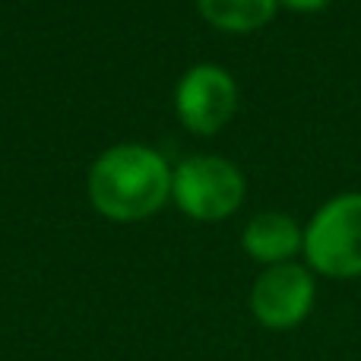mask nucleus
Wrapping results in <instances>:
<instances>
[{"mask_svg":"<svg viewBox=\"0 0 361 361\" xmlns=\"http://www.w3.org/2000/svg\"><path fill=\"white\" fill-rule=\"evenodd\" d=\"M89 197L102 216L137 222L152 216L171 197V169L149 146H114L92 165Z\"/></svg>","mask_w":361,"mask_h":361,"instance_id":"1","label":"nucleus"},{"mask_svg":"<svg viewBox=\"0 0 361 361\" xmlns=\"http://www.w3.org/2000/svg\"><path fill=\"white\" fill-rule=\"evenodd\" d=\"M307 267L326 279L361 276V193H339L326 200L305 228Z\"/></svg>","mask_w":361,"mask_h":361,"instance_id":"2","label":"nucleus"},{"mask_svg":"<svg viewBox=\"0 0 361 361\" xmlns=\"http://www.w3.org/2000/svg\"><path fill=\"white\" fill-rule=\"evenodd\" d=\"M171 193L180 212L197 222H219L244 200V175L238 165L219 156H193L171 175Z\"/></svg>","mask_w":361,"mask_h":361,"instance_id":"3","label":"nucleus"},{"mask_svg":"<svg viewBox=\"0 0 361 361\" xmlns=\"http://www.w3.org/2000/svg\"><path fill=\"white\" fill-rule=\"evenodd\" d=\"M317 298L314 273L301 263L267 267L250 288V311L267 330H295L305 324Z\"/></svg>","mask_w":361,"mask_h":361,"instance_id":"4","label":"nucleus"},{"mask_svg":"<svg viewBox=\"0 0 361 361\" xmlns=\"http://www.w3.org/2000/svg\"><path fill=\"white\" fill-rule=\"evenodd\" d=\"M175 108L187 130L200 133V137H212L235 114L238 86L228 70H222L219 63H197L178 82Z\"/></svg>","mask_w":361,"mask_h":361,"instance_id":"5","label":"nucleus"},{"mask_svg":"<svg viewBox=\"0 0 361 361\" xmlns=\"http://www.w3.org/2000/svg\"><path fill=\"white\" fill-rule=\"evenodd\" d=\"M241 244L257 263L279 267V263H292V257L301 254L305 231L286 212H260V216H254L247 222Z\"/></svg>","mask_w":361,"mask_h":361,"instance_id":"6","label":"nucleus"},{"mask_svg":"<svg viewBox=\"0 0 361 361\" xmlns=\"http://www.w3.org/2000/svg\"><path fill=\"white\" fill-rule=\"evenodd\" d=\"M209 25L225 32H254L276 16L279 0H197Z\"/></svg>","mask_w":361,"mask_h":361,"instance_id":"7","label":"nucleus"},{"mask_svg":"<svg viewBox=\"0 0 361 361\" xmlns=\"http://www.w3.org/2000/svg\"><path fill=\"white\" fill-rule=\"evenodd\" d=\"M330 4L333 0H279V6H288V10H295V13H317Z\"/></svg>","mask_w":361,"mask_h":361,"instance_id":"8","label":"nucleus"}]
</instances>
